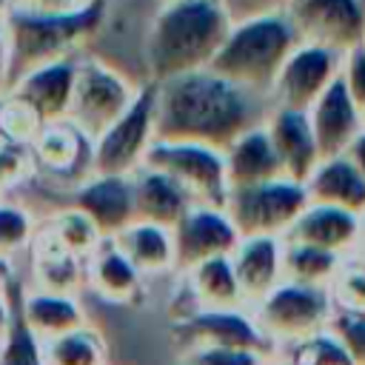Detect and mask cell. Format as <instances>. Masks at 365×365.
<instances>
[{"mask_svg":"<svg viewBox=\"0 0 365 365\" xmlns=\"http://www.w3.org/2000/svg\"><path fill=\"white\" fill-rule=\"evenodd\" d=\"M154 86V125L163 143H197L225 151L240 134L259 125L268 100L251 97L214 71H191Z\"/></svg>","mask_w":365,"mask_h":365,"instance_id":"6da1fadb","label":"cell"},{"mask_svg":"<svg viewBox=\"0 0 365 365\" xmlns=\"http://www.w3.org/2000/svg\"><path fill=\"white\" fill-rule=\"evenodd\" d=\"M231 23L234 14L225 0H160L143 37L145 83L208 68Z\"/></svg>","mask_w":365,"mask_h":365,"instance_id":"7a4b0ae2","label":"cell"},{"mask_svg":"<svg viewBox=\"0 0 365 365\" xmlns=\"http://www.w3.org/2000/svg\"><path fill=\"white\" fill-rule=\"evenodd\" d=\"M297 46V31L282 9L251 11L234 17L231 31L208 63V71L248 91L251 97L271 103L277 74Z\"/></svg>","mask_w":365,"mask_h":365,"instance_id":"3957f363","label":"cell"},{"mask_svg":"<svg viewBox=\"0 0 365 365\" xmlns=\"http://www.w3.org/2000/svg\"><path fill=\"white\" fill-rule=\"evenodd\" d=\"M103 23L106 0H88L71 14H23L11 9L3 20L9 43V83L14 86L23 74L40 66L86 54V46L97 37Z\"/></svg>","mask_w":365,"mask_h":365,"instance_id":"277c9868","label":"cell"},{"mask_svg":"<svg viewBox=\"0 0 365 365\" xmlns=\"http://www.w3.org/2000/svg\"><path fill=\"white\" fill-rule=\"evenodd\" d=\"M140 86L143 83H134L111 63L91 54H80L66 120L88 143H94L108 125H114L131 108V103L140 94Z\"/></svg>","mask_w":365,"mask_h":365,"instance_id":"5b68a950","label":"cell"},{"mask_svg":"<svg viewBox=\"0 0 365 365\" xmlns=\"http://www.w3.org/2000/svg\"><path fill=\"white\" fill-rule=\"evenodd\" d=\"M265 339L282 351L299 339L328 331L334 302L328 288H311L297 282H279L254 308H248Z\"/></svg>","mask_w":365,"mask_h":365,"instance_id":"8992f818","label":"cell"},{"mask_svg":"<svg viewBox=\"0 0 365 365\" xmlns=\"http://www.w3.org/2000/svg\"><path fill=\"white\" fill-rule=\"evenodd\" d=\"M308 194L302 182L271 180L262 185L234 188L225 200V214L240 237H285L297 217L305 211Z\"/></svg>","mask_w":365,"mask_h":365,"instance_id":"52a82bcc","label":"cell"},{"mask_svg":"<svg viewBox=\"0 0 365 365\" xmlns=\"http://www.w3.org/2000/svg\"><path fill=\"white\" fill-rule=\"evenodd\" d=\"M157 140L154 125V86L143 83L137 100L131 108L108 125L94 143H91V165L88 174H114V177H131L143 168L148 148Z\"/></svg>","mask_w":365,"mask_h":365,"instance_id":"ba28073f","label":"cell"},{"mask_svg":"<svg viewBox=\"0 0 365 365\" xmlns=\"http://www.w3.org/2000/svg\"><path fill=\"white\" fill-rule=\"evenodd\" d=\"M143 165L168 174L188 194V200L194 205L222 208L225 200H228V180H225L222 151H214V148L197 145V143L154 140Z\"/></svg>","mask_w":365,"mask_h":365,"instance_id":"9c48e42d","label":"cell"},{"mask_svg":"<svg viewBox=\"0 0 365 365\" xmlns=\"http://www.w3.org/2000/svg\"><path fill=\"white\" fill-rule=\"evenodd\" d=\"M297 40L339 57L356 51L365 37V0H294L282 9Z\"/></svg>","mask_w":365,"mask_h":365,"instance_id":"30bf717a","label":"cell"},{"mask_svg":"<svg viewBox=\"0 0 365 365\" xmlns=\"http://www.w3.org/2000/svg\"><path fill=\"white\" fill-rule=\"evenodd\" d=\"M180 351L191 348H225V351H251L262 359L279 354L265 334L257 328L248 308L240 311H194L191 317L171 322Z\"/></svg>","mask_w":365,"mask_h":365,"instance_id":"8fae6325","label":"cell"},{"mask_svg":"<svg viewBox=\"0 0 365 365\" xmlns=\"http://www.w3.org/2000/svg\"><path fill=\"white\" fill-rule=\"evenodd\" d=\"M339 71H342L339 54L311 46V43H299L277 74L271 106L291 108V111H308L325 94V88L339 77Z\"/></svg>","mask_w":365,"mask_h":365,"instance_id":"7c38bea8","label":"cell"},{"mask_svg":"<svg viewBox=\"0 0 365 365\" xmlns=\"http://www.w3.org/2000/svg\"><path fill=\"white\" fill-rule=\"evenodd\" d=\"M171 240H174V274H180L197 262L228 257L240 242V234L228 220L225 208L191 205L171 228Z\"/></svg>","mask_w":365,"mask_h":365,"instance_id":"4fadbf2b","label":"cell"},{"mask_svg":"<svg viewBox=\"0 0 365 365\" xmlns=\"http://www.w3.org/2000/svg\"><path fill=\"white\" fill-rule=\"evenodd\" d=\"M68 205L80 208L106 240L134 222V194L131 177L114 174H86L68 188Z\"/></svg>","mask_w":365,"mask_h":365,"instance_id":"5bb4252c","label":"cell"},{"mask_svg":"<svg viewBox=\"0 0 365 365\" xmlns=\"http://www.w3.org/2000/svg\"><path fill=\"white\" fill-rule=\"evenodd\" d=\"M11 288H14V302H17L20 319L40 342L57 339L68 331L88 325V314H86L80 297H74V294L40 291V288H31L29 282H23L20 277L14 279Z\"/></svg>","mask_w":365,"mask_h":365,"instance_id":"9a60e30c","label":"cell"},{"mask_svg":"<svg viewBox=\"0 0 365 365\" xmlns=\"http://www.w3.org/2000/svg\"><path fill=\"white\" fill-rule=\"evenodd\" d=\"M228 262L245 308H254L265 294L285 282L279 237H240V242L228 254Z\"/></svg>","mask_w":365,"mask_h":365,"instance_id":"2e32d148","label":"cell"},{"mask_svg":"<svg viewBox=\"0 0 365 365\" xmlns=\"http://www.w3.org/2000/svg\"><path fill=\"white\" fill-rule=\"evenodd\" d=\"M74 74H77V57L57 60V63H48V66H40V68L23 74L9 88L6 97L26 106L43 125L46 123H60L68 114Z\"/></svg>","mask_w":365,"mask_h":365,"instance_id":"e0dca14e","label":"cell"},{"mask_svg":"<svg viewBox=\"0 0 365 365\" xmlns=\"http://www.w3.org/2000/svg\"><path fill=\"white\" fill-rule=\"evenodd\" d=\"M180 279V302H182V317H191L194 311H240L245 308L231 262L228 257H214L205 262H197L185 271L177 274ZM174 319V322H180Z\"/></svg>","mask_w":365,"mask_h":365,"instance_id":"ac0fdd59","label":"cell"},{"mask_svg":"<svg viewBox=\"0 0 365 365\" xmlns=\"http://www.w3.org/2000/svg\"><path fill=\"white\" fill-rule=\"evenodd\" d=\"M265 131L277 151V160L282 165V177L302 182L311 177V171L319 165V151L314 143V131L305 111L291 108H274L265 114Z\"/></svg>","mask_w":365,"mask_h":365,"instance_id":"d6986e66","label":"cell"},{"mask_svg":"<svg viewBox=\"0 0 365 365\" xmlns=\"http://www.w3.org/2000/svg\"><path fill=\"white\" fill-rule=\"evenodd\" d=\"M31 154L37 174H48L54 180L80 182L91 165V143L68 123H46L31 140Z\"/></svg>","mask_w":365,"mask_h":365,"instance_id":"ffe728a7","label":"cell"},{"mask_svg":"<svg viewBox=\"0 0 365 365\" xmlns=\"http://www.w3.org/2000/svg\"><path fill=\"white\" fill-rule=\"evenodd\" d=\"M305 114H308V123L314 131L319 160L348 154L354 140L362 134V123H359L354 103L342 86V77H336Z\"/></svg>","mask_w":365,"mask_h":365,"instance_id":"44dd1931","label":"cell"},{"mask_svg":"<svg viewBox=\"0 0 365 365\" xmlns=\"http://www.w3.org/2000/svg\"><path fill=\"white\" fill-rule=\"evenodd\" d=\"M282 240H294L339 257H351L359 248V214H351L334 205L308 202Z\"/></svg>","mask_w":365,"mask_h":365,"instance_id":"7402d4cb","label":"cell"},{"mask_svg":"<svg viewBox=\"0 0 365 365\" xmlns=\"http://www.w3.org/2000/svg\"><path fill=\"white\" fill-rule=\"evenodd\" d=\"M262 123L254 125V128H248L245 134H240L222 151L228 191L248 188V185H262V182H271V180H279L282 177V165L277 160V151H274V145H271L268 131H265Z\"/></svg>","mask_w":365,"mask_h":365,"instance_id":"603a6c76","label":"cell"},{"mask_svg":"<svg viewBox=\"0 0 365 365\" xmlns=\"http://www.w3.org/2000/svg\"><path fill=\"white\" fill-rule=\"evenodd\" d=\"M86 288H91L108 305H137L145 294V277L106 240L86 259Z\"/></svg>","mask_w":365,"mask_h":365,"instance_id":"cb8c5ba5","label":"cell"},{"mask_svg":"<svg viewBox=\"0 0 365 365\" xmlns=\"http://www.w3.org/2000/svg\"><path fill=\"white\" fill-rule=\"evenodd\" d=\"M29 285L51 294L80 297V288H86V262L63 251L37 225L34 242L29 248Z\"/></svg>","mask_w":365,"mask_h":365,"instance_id":"d4e9b609","label":"cell"},{"mask_svg":"<svg viewBox=\"0 0 365 365\" xmlns=\"http://www.w3.org/2000/svg\"><path fill=\"white\" fill-rule=\"evenodd\" d=\"M131 194H134V220L154 222L163 228H174L180 217L194 205L188 194L168 174L145 165L131 174Z\"/></svg>","mask_w":365,"mask_h":365,"instance_id":"484cf974","label":"cell"},{"mask_svg":"<svg viewBox=\"0 0 365 365\" xmlns=\"http://www.w3.org/2000/svg\"><path fill=\"white\" fill-rule=\"evenodd\" d=\"M305 194L308 202L334 205L351 214L365 211V177L345 154L319 160V165L305 180Z\"/></svg>","mask_w":365,"mask_h":365,"instance_id":"4316f807","label":"cell"},{"mask_svg":"<svg viewBox=\"0 0 365 365\" xmlns=\"http://www.w3.org/2000/svg\"><path fill=\"white\" fill-rule=\"evenodd\" d=\"M111 242H114V248L145 279L163 277V274H174V240H171V228L134 220L123 231H117L111 237Z\"/></svg>","mask_w":365,"mask_h":365,"instance_id":"83f0119b","label":"cell"},{"mask_svg":"<svg viewBox=\"0 0 365 365\" xmlns=\"http://www.w3.org/2000/svg\"><path fill=\"white\" fill-rule=\"evenodd\" d=\"M40 231H46L63 251H68L77 259H88L103 242L106 237L100 234V228L74 205H60L51 214L40 217Z\"/></svg>","mask_w":365,"mask_h":365,"instance_id":"f1b7e54d","label":"cell"},{"mask_svg":"<svg viewBox=\"0 0 365 365\" xmlns=\"http://www.w3.org/2000/svg\"><path fill=\"white\" fill-rule=\"evenodd\" d=\"M345 257L305 245V242H294V240H282V271H285V282H297V285H311V288H328L331 279L336 277L339 265Z\"/></svg>","mask_w":365,"mask_h":365,"instance_id":"f546056e","label":"cell"},{"mask_svg":"<svg viewBox=\"0 0 365 365\" xmlns=\"http://www.w3.org/2000/svg\"><path fill=\"white\" fill-rule=\"evenodd\" d=\"M46 365H108V342L88 322L57 339L43 342Z\"/></svg>","mask_w":365,"mask_h":365,"instance_id":"4dcf8cb0","label":"cell"},{"mask_svg":"<svg viewBox=\"0 0 365 365\" xmlns=\"http://www.w3.org/2000/svg\"><path fill=\"white\" fill-rule=\"evenodd\" d=\"M40 217L26 208L23 202H14L11 197L0 200V254L9 257L11 262L20 254H29L34 234H37Z\"/></svg>","mask_w":365,"mask_h":365,"instance_id":"1f68e13d","label":"cell"},{"mask_svg":"<svg viewBox=\"0 0 365 365\" xmlns=\"http://www.w3.org/2000/svg\"><path fill=\"white\" fill-rule=\"evenodd\" d=\"M334 311L342 314H365V257L351 254L342 259L336 277L328 285Z\"/></svg>","mask_w":365,"mask_h":365,"instance_id":"d6a6232c","label":"cell"},{"mask_svg":"<svg viewBox=\"0 0 365 365\" xmlns=\"http://www.w3.org/2000/svg\"><path fill=\"white\" fill-rule=\"evenodd\" d=\"M17 279V277H14ZM14 285V282H11ZM9 285V297H11V325L0 342V365H46L43 359V342L26 328V322L20 319L17 302H14V288Z\"/></svg>","mask_w":365,"mask_h":365,"instance_id":"836d02e7","label":"cell"},{"mask_svg":"<svg viewBox=\"0 0 365 365\" xmlns=\"http://www.w3.org/2000/svg\"><path fill=\"white\" fill-rule=\"evenodd\" d=\"M279 354L291 365H354L348 351L342 348V342L331 331H322V334H314L308 339H299V342L282 348Z\"/></svg>","mask_w":365,"mask_h":365,"instance_id":"e575fe53","label":"cell"},{"mask_svg":"<svg viewBox=\"0 0 365 365\" xmlns=\"http://www.w3.org/2000/svg\"><path fill=\"white\" fill-rule=\"evenodd\" d=\"M34 177H37V165H34L31 145L9 143L6 140L0 145V185H3L6 197H11V191L23 188Z\"/></svg>","mask_w":365,"mask_h":365,"instance_id":"d590c367","label":"cell"},{"mask_svg":"<svg viewBox=\"0 0 365 365\" xmlns=\"http://www.w3.org/2000/svg\"><path fill=\"white\" fill-rule=\"evenodd\" d=\"M0 125H3V137L9 143H23L31 145V140L37 137V131L43 128V123L17 100L3 97V108H0Z\"/></svg>","mask_w":365,"mask_h":365,"instance_id":"8d00e7d4","label":"cell"},{"mask_svg":"<svg viewBox=\"0 0 365 365\" xmlns=\"http://www.w3.org/2000/svg\"><path fill=\"white\" fill-rule=\"evenodd\" d=\"M328 331L342 342L354 365H365V314H342L334 311Z\"/></svg>","mask_w":365,"mask_h":365,"instance_id":"74e56055","label":"cell"},{"mask_svg":"<svg viewBox=\"0 0 365 365\" xmlns=\"http://www.w3.org/2000/svg\"><path fill=\"white\" fill-rule=\"evenodd\" d=\"M339 77H342V86H345V91L354 103V111H356L362 128H365V54L359 48L342 57Z\"/></svg>","mask_w":365,"mask_h":365,"instance_id":"f35d334b","label":"cell"},{"mask_svg":"<svg viewBox=\"0 0 365 365\" xmlns=\"http://www.w3.org/2000/svg\"><path fill=\"white\" fill-rule=\"evenodd\" d=\"M177 365H262V356L251 354V351L191 348V351H180Z\"/></svg>","mask_w":365,"mask_h":365,"instance_id":"ab89813d","label":"cell"},{"mask_svg":"<svg viewBox=\"0 0 365 365\" xmlns=\"http://www.w3.org/2000/svg\"><path fill=\"white\" fill-rule=\"evenodd\" d=\"M86 3L88 0H11V9L23 14H71Z\"/></svg>","mask_w":365,"mask_h":365,"instance_id":"60d3db41","label":"cell"},{"mask_svg":"<svg viewBox=\"0 0 365 365\" xmlns=\"http://www.w3.org/2000/svg\"><path fill=\"white\" fill-rule=\"evenodd\" d=\"M9 43H6V31L0 23V97L9 94Z\"/></svg>","mask_w":365,"mask_h":365,"instance_id":"b9f144b4","label":"cell"},{"mask_svg":"<svg viewBox=\"0 0 365 365\" xmlns=\"http://www.w3.org/2000/svg\"><path fill=\"white\" fill-rule=\"evenodd\" d=\"M359 171H362V177H365V128H362V134L354 140V145L348 148V154H345Z\"/></svg>","mask_w":365,"mask_h":365,"instance_id":"7bdbcfd3","label":"cell"},{"mask_svg":"<svg viewBox=\"0 0 365 365\" xmlns=\"http://www.w3.org/2000/svg\"><path fill=\"white\" fill-rule=\"evenodd\" d=\"M14 277H17L14 262H11L9 257H3V254H0V294H6V291H9V285L14 282Z\"/></svg>","mask_w":365,"mask_h":365,"instance_id":"ee69618b","label":"cell"},{"mask_svg":"<svg viewBox=\"0 0 365 365\" xmlns=\"http://www.w3.org/2000/svg\"><path fill=\"white\" fill-rule=\"evenodd\" d=\"M9 325H11V297L6 291V294H0V342L9 331Z\"/></svg>","mask_w":365,"mask_h":365,"instance_id":"f6af8a7d","label":"cell"},{"mask_svg":"<svg viewBox=\"0 0 365 365\" xmlns=\"http://www.w3.org/2000/svg\"><path fill=\"white\" fill-rule=\"evenodd\" d=\"M294 0H257L254 3V11H262V9H288Z\"/></svg>","mask_w":365,"mask_h":365,"instance_id":"bcb514c9","label":"cell"},{"mask_svg":"<svg viewBox=\"0 0 365 365\" xmlns=\"http://www.w3.org/2000/svg\"><path fill=\"white\" fill-rule=\"evenodd\" d=\"M225 3H228V9H234V6L240 3V11H237L234 17H242V14H251V11H254V3H257V0H225Z\"/></svg>","mask_w":365,"mask_h":365,"instance_id":"7dc6e473","label":"cell"},{"mask_svg":"<svg viewBox=\"0 0 365 365\" xmlns=\"http://www.w3.org/2000/svg\"><path fill=\"white\" fill-rule=\"evenodd\" d=\"M359 257H365V211L359 214V248H356Z\"/></svg>","mask_w":365,"mask_h":365,"instance_id":"c3c4849f","label":"cell"},{"mask_svg":"<svg viewBox=\"0 0 365 365\" xmlns=\"http://www.w3.org/2000/svg\"><path fill=\"white\" fill-rule=\"evenodd\" d=\"M262 365H291L282 354H274V356H268V359H262Z\"/></svg>","mask_w":365,"mask_h":365,"instance_id":"681fc988","label":"cell"},{"mask_svg":"<svg viewBox=\"0 0 365 365\" xmlns=\"http://www.w3.org/2000/svg\"><path fill=\"white\" fill-rule=\"evenodd\" d=\"M11 11V0H0V23L6 20V14Z\"/></svg>","mask_w":365,"mask_h":365,"instance_id":"f907efd6","label":"cell"},{"mask_svg":"<svg viewBox=\"0 0 365 365\" xmlns=\"http://www.w3.org/2000/svg\"><path fill=\"white\" fill-rule=\"evenodd\" d=\"M0 108H3V97H0ZM6 143V137H3V125H0V145Z\"/></svg>","mask_w":365,"mask_h":365,"instance_id":"816d5d0a","label":"cell"},{"mask_svg":"<svg viewBox=\"0 0 365 365\" xmlns=\"http://www.w3.org/2000/svg\"><path fill=\"white\" fill-rule=\"evenodd\" d=\"M359 51H362V54H365V37H362V46H359Z\"/></svg>","mask_w":365,"mask_h":365,"instance_id":"f5cc1de1","label":"cell"},{"mask_svg":"<svg viewBox=\"0 0 365 365\" xmlns=\"http://www.w3.org/2000/svg\"><path fill=\"white\" fill-rule=\"evenodd\" d=\"M3 197H6V191H3V185H0V200H3Z\"/></svg>","mask_w":365,"mask_h":365,"instance_id":"db71d44e","label":"cell"}]
</instances>
